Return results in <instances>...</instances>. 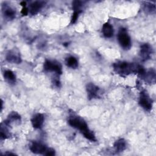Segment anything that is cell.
Masks as SVG:
<instances>
[{"instance_id": "cell-1", "label": "cell", "mask_w": 156, "mask_h": 156, "mask_svg": "<svg viewBox=\"0 0 156 156\" xmlns=\"http://www.w3.org/2000/svg\"><path fill=\"white\" fill-rule=\"evenodd\" d=\"M114 71L122 77H125L131 74H138L141 77L145 69L140 65L135 63H130L125 61H118L113 65Z\"/></svg>"}, {"instance_id": "cell-2", "label": "cell", "mask_w": 156, "mask_h": 156, "mask_svg": "<svg viewBox=\"0 0 156 156\" xmlns=\"http://www.w3.org/2000/svg\"><path fill=\"white\" fill-rule=\"evenodd\" d=\"M68 122L71 127L78 129L87 139L93 142L96 141L94 133L88 128L87 122L82 118L78 116H71Z\"/></svg>"}, {"instance_id": "cell-3", "label": "cell", "mask_w": 156, "mask_h": 156, "mask_svg": "<svg viewBox=\"0 0 156 156\" xmlns=\"http://www.w3.org/2000/svg\"><path fill=\"white\" fill-rule=\"evenodd\" d=\"M30 150L34 154H41L47 156H52L55 154V151L53 149L48 147L44 144L37 141L32 143L30 146Z\"/></svg>"}, {"instance_id": "cell-4", "label": "cell", "mask_w": 156, "mask_h": 156, "mask_svg": "<svg viewBox=\"0 0 156 156\" xmlns=\"http://www.w3.org/2000/svg\"><path fill=\"white\" fill-rule=\"evenodd\" d=\"M117 37L121 48L125 50H129L130 49L132 46L131 39L126 28L121 27L119 29Z\"/></svg>"}, {"instance_id": "cell-5", "label": "cell", "mask_w": 156, "mask_h": 156, "mask_svg": "<svg viewBox=\"0 0 156 156\" xmlns=\"http://www.w3.org/2000/svg\"><path fill=\"white\" fill-rule=\"evenodd\" d=\"M138 103L146 111L149 112L152 108L153 101L146 90L141 91Z\"/></svg>"}, {"instance_id": "cell-6", "label": "cell", "mask_w": 156, "mask_h": 156, "mask_svg": "<svg viewBox=\"0 0 156 156\" xmlns=\"http://www.w3.org/2000/svg\"><path fill=\"white\" fill-rule=\"evenodd\" d=\"M43 68L45 71L54 72L57 75H60L62 73V68L60 63L55 60H45L43 64Z\"/></svg>"}, {"instance_id": "cell-7", "label": "cell", "mask_w": 156, "mask_h": 156, "mask_svg": "<svg viewBox=\"0 0 156 156\" xmlns=\"http://www.w3.org/2000/svg\"><path fill=\"white\" fill-rule=\"evenodd\" d=\"M87 96L89 99H93L99 97V88L93 83H88L86 86Z\"/></svg>"}, {"instance_id": "cell-8", "label": "cell", "mask_w": 156, "mask_h": 156, "mask_svg": "<svg viewBox=\"0 0 156 156\" xmlns=\"http://www.w3.org/2000/svg\"><path fill=\"white\" fill-rule=\"evenodd\" d=\"M152 54V49L150 44L144 43L140 46V55L143 61H147L151 58Z\"/></svg>"}, {"instance_id": "cell-9", "label": "cell", "mask_w": 156, "mask_h": 156, "mask_svg": "<svg viewBox=\"0 0 156 156\" xmlns=\"http://www.w3.org/2000/svg\"><path fill=\"white\" fill-rule=\"evenodd\" d=\"M5 58L7 62L12 63L19 64L21 62V58L20 53L15 50L9 51L7 52Z\"/></svg>"}, {"instance_id": "cell-10", "label": "cell", "mask_w": 156, "mask_h": 156, "mask_svg": "<svg viewBox=\"0 0 156 156\" xmlns=\"http://www.w3.org/2000/svg\"><path fill=\"white\" fill-rule=\"evenodd\" d=\"M44 116L41 113H37L31 119V123L34 128L40 129L42 127L44 122Z\"/></svg>"}, {"instance_id": "cell-11", "label": "cell", "mask_w": 156, "mask_h": 156, "mask_svg": "<svg viewBox=\"0 0 156 156\" xmlns=\"http://www.w3.org/2000/svg\"><path fill=\"white\" fill-rule=\"evenodd\" d=\"M155 72L154 69L145 71L144 74L141 77L146 83L149 84H154L155 83Z\"/></svg>"}, {"instance_id": "cell-12", "label": "cell", "mask_w": 156, "mask_h": 156, "mask_svg": "<svg viewBox=\"0 0 156 156\" xmlns=\"http://www.w3.org/2000/svg\"><path fill=\"white\" fill-rule=\"evenodd\" d=\"M44 2L43 1H34L30 4L28 8L29 12L32 15H36L42 9Z\"/></svg>"}, {"instance_id": "cell-13", "label": "cell", "mask_w": 156, "mask_h": 156, "mask_svg": "<svg viewBox=\"0 0 156 156\" xmlns=\"http://www.w3.org/2000/svg\"><path fill=\"white\" fill-rule=\"evenodd\" d=\"M2 10L4 16L8 20H13L15 18V11L8 4H3L2 5Z\"/></svg>"}, {"instance_id": "cell-14", "label": "cell", "mask_w": 156, "mask_h": 156, "mask_svg": "<svg viewBox=\"0 0 156 156\" xmlns=\"http://www.w3.org/2000/svg\"><path fill=\"white\" fill-rule=\"evenodd\" d=\"M103 35L105 38H111L113 35V27L109 23H105L102 28Z\"/></svg>"}, {"instance_id": "cell-15", "label": "cell", "mask_w": 156, "mask_h": 156, "mask_svg": "<svg viewBox=\"0 0 156 156\" xmlns=\"http://www.w3.org/2000/svg\"><path fill=\"white\" fill-rule=\"evenodd\" d=\"M113 147L116 152H122L126 149V141L123 138L118 139L115 142Z\"/></svg>"}, {"instance_id": "cell-16", "label": "cell", "mask_w": 156, "mask_h": 156, "mask_svg": "<svg viewBox=\"0 0 156 156\" xmlns=\"http://www.w3.org/2000/svg\"><path fill=\"white\" fill-rule=\"evenodd\" d=\"M3 76L4 79L10 84H14L16 82V76L11 70H5Z\"/></svg>"}, {"instance_id": "cell-17", "label": "cell", "mask_w": 156, "mask_h": 156, "mask_svg": "<svg viewBox=\"0 0 156 156\" xmlns=\"http://www.w3.org/2000/svg\"><path fill=\"white\" fill-rule=\"evenodd\" d=\"M65 63L66 66L71 69H76L78 67V61L74 56H69L66 58Z\"/></svg>"}, {"instance_id": "cell-18", "label": "cell", "mask_w": 156, "mask_h": 156, "mask_svg": "<svg viewBox=\"0 0 156 156\" xmlns=\"http://www.w3.org/2000/svg\"><path fill=\"white\" fill-rule=\"evenodd\" d=\"M20 120H21L20 115L16 112H12L8 116L7 119L5 122H9L10 121H13V122L18 121V122H19V121H20Z\"/></svg>"}, {"instance_id": "cell-19", "label": "cell", "mask_w": 156, "mask_h": 156, "mask_svg": "<svg viewBox=\"0 0 156 156\" xmlns=\"http://www.w3.org/2000/svg\"><path fill=\"white\" fill-rule=\"evenodd\" d=\"M82 6V3L80 1H74L72 2V7L74 12H82L81 7Z\"/></svg>"}, {"instance_id": "cell-20", "label": "cell", "mask_w": 156, "mask_h": 156, "mask_svg": "<svg viewBox=\"0 0 156 156\" xmlns=\"http://www.w3.org/2000/svg\"><path fill=\"white\" fill-rule=\"evenodd\" d=\"M144 9L146 12L154 13L155 11V5L151 2H145L144 4Z\"/></svg>"}, {"instance_id": "cell-21", "label": "cell", "mask_w": 156, "mask_h": 156, "mask_svg": "<svg viewBox=\"0 0 156 156\" xmlns=\"http://www.w3.org/2000/svg\"><path fill=\"white\" fill-rule=\"evenodd\" d=\"M21 5L23 7L22 8V10H21V14L23 15V16H26L28 13H29V9L28 8L26 7V2L25 1H22L20 3Z\"/></svg>"}, {"instance_id": "cell-22", "label": "cell", "mask_w": 156, "mask_h": 156, "mask_svg": "<svg viewBox=\"0 0 156 156\" xmlns=\"http://www.w3.org/2000/svg\"><path fill=\"white\" fill-rule=\"evenodd\" d=\"M80 13V12H74L71 17V24H74L76 22L79 14Z\"/></svg>"}, {"instance_id": "cell-23", "label": "cell", "mask_w": 156, "mask_h": 156, "mask_svg": "<svg viewBox=\"0 0 156 156\" xmlns=\"http://www.w3.org/2000/svg\"><path fill=\"white\" fill-rule=\"evenodd\" d=\"M4 155H15V154L12 153V152H5L4 154Z\"/></svg>"}]
</instances>
